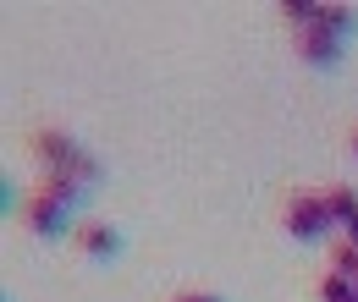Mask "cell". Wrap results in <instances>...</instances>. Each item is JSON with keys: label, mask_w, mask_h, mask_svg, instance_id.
Here are the masks:
<instances>
[{"label": "cell", "mask_w": 358, "mask_h": 302, "mask_svg": "<svg viewBox=\"0 0 358 302\" xmlns=\"http://www.w3.org/2000/svg\"><path fill=\"white\" fill-rule=\"evenodd\" d=\"M83 198V187L72 181V176H45L39 187H34V198H28V215L22 225L34 231V236H66V220H72V204Z\"/></svg>", "instance_id": "1"}, {"label": "cell", "mask_w": 358, "mask_h": 302, "mask_svg": "<svg viewBox=\"0 0 358 302\" xmlns=\"http://www.w3.org/2000/svg\"><path fill=\"white\" fill-rule=\"evenodd\" d=\"M353 154H358V127H353Z\"/></svg>", "instance_id": "12"}, {"label": "cell", "mask_w": 358, "mask_h": 302, "mask_svg": "<svg viewBox=\"0 0 358 302\" xmlns=\"http://www.w3.org/2000/svg\"><path fill=\"white\" fill-rule=\"evenodd\" d=\"M281 225L298 236V242H320L336 220H331V209H325V187L320 192H292L287 204H281Z\"/></svg>", "instance_id": "3"}, {"label": "cell", "mask_w": 358, "mask_h": 302, "mask_svg": "<svg viewBox=\"0 0 358 302\" xmlns=\"http://www.w3.org/2000/svg\"><path fill=\"white\" fill-rule=\"evenodd\" d=\"M28 149L39 154V165H45V176H72L78 187H89L94 176H99V160L94 154H83L66 132H55V127H45V132H34L28 137Z\"/></svg>", "instance_id": "2"}, {"label": "cell", "mask_w": 358, "mask_h": 302, "mask_svg": "<svg viewBox=\"0 0 358 302\" xmlns=\"http://www.w3.org/2000/svg\"><path fill=\"white\" fill-rule=\"evenodd\" d=\"M320 302H358V286L348 280V275L325 269V275H320Z\"/></svg>", "instance_id": "7"}, {"label": "cell", "mask_w": 358, "mask_h": 302, "mask_svg": "<svg viewBox=\"0 0 358 302\" xmlns=\"http://www.w3.org/2000/svg\"><path fill=\"white\" fill-rule=\"evenodd\" d=\"M292 44H298V55H303L309 66H336V55H342V39H336L331 28H320V17H314L309 28H298Z\"/></svg>", "instance_id": "4"}, {"label": "cell", "mask_w": 358, "mask_h": 302, "mask_svg": "<svg viewBox=\"0 0 358 302\" xmlns=\"http://www.w3.org/2000/svg\"><path fill=\"white\" fill-rule=\"evenodd\" d=\"M331 269H336V275H348V280L358 286V248H353V242H342V248L331 253Z\"/></svg>", "instance_id": "9"}, {"label": "cell", "mask_w": 358, "mask_h": 302, "mask_svg": "<svg viewBox=\"0 0 358 302\" xmlns=\"http://www.w3.org/2000/svg\"><path fill=\"white\" fill-rule=\"evenodd\" d=\"M348 242H353V248H358V220H353V225H348Z\"/></svg>", "instance_id": "11"}, {"label": "cell", "mask_w": 358, "mask_h": 302, "mask_svg": "<svg viewBox=\"0 0 358 302\" xmlns=\"http://www.w3.org/2000/svg\"><path fill=\"white\" fill-rule=\"evenodd\" d=\"M320 28H331L336 39L348 44V39H353V28H358V17L348 11V6H320Z\"/></svg>", "instance_id": "8"}, {"label": "cell", "mask_w": 358, "mask_h": 302, "mask_svg": "<svg viewBox=\"0 0 358 302\" xmlns=\"http://www.w3.org/2000/svg\"><path fill=\"white\" fill-rule=\"evenodd\" d=\"M325 209H331L336 225H353L358 220V192L348 187V181H331V187H325Z\"/></svg>", "instance_id": "6"}, {"label": "cell", "mask_w": 358, "mask_h": 302, "mask_svg": "<svg viewBox=\"0 0 358 302\" xmlns=\"http://www.w3.org/2000/svg\"><path fill=\"white\" fill-rule=\"evenodd\" d=\"M116 248H122L116 225H105V220H89V225H78V253H83V259L110 264V259H116Z\"/></svg>", "instance_id": "5"}, {"label": "cell", "mask_w": 358, "mask_h": 302, "mask_svg": "<svg viewBox=\"0 0 358 302\" xmlns=\"http://www.w3.org/2000/svg\"><path fill=\"white\" fill-rule=\"evenodd\" d=\"M177 302H221V297H210V292H182Z\"/></svg>", "instance_id": "10"}]
</instances>
